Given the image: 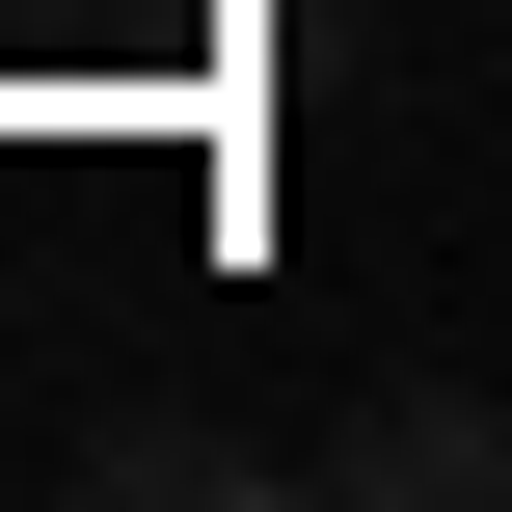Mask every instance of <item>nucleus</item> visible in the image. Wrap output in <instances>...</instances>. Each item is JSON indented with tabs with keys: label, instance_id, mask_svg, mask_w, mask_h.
Instances as JSON below:
<instances>
[{
	"label": "nucleus",
	"instance_id": "f257e3e1",
	"mask_svg": "<svg viewBox=\"0 0 512 512\" xmlns=\"http://www.w3.org/2000/svg\"><path fill=\"white\" fill-rule=\"evenodd\" d=\"M297 486L324 512H512V405L486 378H351V405L297 432Z\"/></svg>",
	"mask_w": 512,
	"mask_h": 512
},
{
	"label": "nucleus",
	"instance_id": "f03ea898",
	"mask_svg": "<svg viewBox=\"0 0 512 512\" xmlns=\"http://www.w3.org/2000/svg\"><path fill=\"white\" fill-rule=\"evenodd\" d=\"M297 486V432H216V405H81V512H243Z\"/></svg>",
	"mask_w": 512,
	"mask_h": 512
}]
</instances>
